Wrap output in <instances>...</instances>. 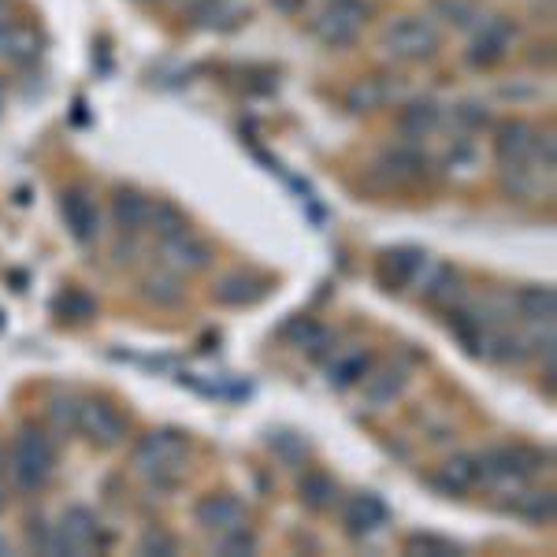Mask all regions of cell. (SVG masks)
I'll use <instances>...</instances> for the list:
<instances>
[{"label":"cell","mask_w":557,"mask_h":557,"mask_svg":"<svg viewBox=\"0 0 557 557\" xmlns=\"http://www.w3.org/2000/svg\"><path fill=\"white\" fill-rule=\"evenodd\" d=\"M26 524H30V528H26V539H30V546H34V550H41V554H56V535H52L49 524H45L41 517H30Z\"/></svg>","instance_id":"obj_38"},{"label":"cell","mask_w":557,"mask_h":557,"mask_svg":"<svg viewBox=\"0 0 557 557\" xmlns=\"http://www.w3.org/2000/svg\"><path fill=\"white\" fill-rule=\"evenodd\" d=\"M138 550H142L145 557H175L179 554V539L171 532H164V528H149V532L142 535Z\"/></svg>","instance_id":"obj_35"},{"label":"cell","mask_w":557,"mask_h":557,"mask_svg":"<svg viewBox=\"0 0 557 557\" xmlns=\"http://www.w3.org/2000/svg\"><path fill=\"white\" fill-rule=\"evenodd\" d=\"M535 142H539V130L528 119H509V123H502V127L494 130V156H498L502 168L539 164L535 160Z\"/></svg>","instance_id":"obj_9"},{"label":"cell","mask_w":557,"mask_h":557,"mask_svg":"<svg viewBox=\"0 0 557 557\" xmlns=\"http://www.w3.org/2000/svg\"><path fill=\"white\" fill-rule=\"evenodd\" d=\"M442 119V108L435 101H409L402 108V119H398V127L409 142H420V138H428L431 130L439 127Z\"/></svg>","instance_id":"obj_25"},{"label":"cell","mask_w":557,"mask_h":557,"mask_svg":"<svg viewBox=\"0 0 557 557\" xmlns=\"http://www.w3.org/2000/svg\"><path fill=\"white\" fill-rule=\"evenodd\" d=\"M4 23H12V15H8V12H4V8H0V26H4Z\"/></svg>","instance_id":"obj_41"},{"label":"cell","mask_w":557,"mask_h":557,"mask_svg":"<svg viewBox=\"0 0 557 557\" xmlns=\"http://www.w3.org/2000/svg\"><path fill=\"white\" fill-rule=\"evenodd\" d=\"M364 383V405L368 409H387L394 405V398H402L405 383H409V372L402 364H383V368H368V376L361 379Z\"/></svg>","instance_id":"obj_17"},{"label":"cell","mask_w":557,"mask_h":557,"mask_svg":"<svg viewBox=\"0 0 557 557\" xmlns=\"http://www.w3.org/2000/svg\"><path fill=\"white\" fill-rule=\"evenodd\" d=\"M56 312L64 316V320H71V324H86V320H93L97 316V301L86 294V290H64L60 298H56Z\"/></svg>","instance_id":"obj_32"},{"label":"cell","mask_w":557,"mask_h":557,"mask_svg":"<svg viewBox=\"0 0 557 557\" xmlns=\"http://www.w3.org/2000/svg\"><path fill=\"white\" fill-rule=\"evenodd\" d=\"M431 8L446 19V23L461 26V30H476L483 23V12L476 0H431Z\"/></svg>","instance_id":"obj_31"},{"label":"cell","mask_w":557,"mask_h":557,"mask_svg":"<svg viewBox=\"0 0 557 557\" xmlns=\"http://www.w3.org/2000/svg\"><path fill=\"white\" fill-rule=\"evenodd\" d=\"M379 171H383L390 182H398V186H413V182L428 179L431 164H428V153H424V149H416V145L409 142V145H398V149L383 153Z\"/></svg>","instance_id":"obj_16"},{"label":"cell","mask_w":557,"mask_h":557,"mask_svg":"<svg viewBox=\"0 0 557 557\" xmlns=\"http://www.w3.org/2000/svg\"><path fill=\"white\" fill-rule=\"evenodd\" d=\"M194 520L208 535H227V532L246 528L249 513L234 494H205L194 506Z\"/></svg>","instance_id":"obj_11"},{"label":"cell","mask_w":557,"mask_h":557,"mask_svg":"<svg viewBox=\"0 0 557 557\" xmlns=\"http://www.w3.org/2000/svg\"><path fill=\"white\" fill-rule=\"evenodd\" d=\"M216 546H220L223 557H242V554H253V550H257V535L249 532V528H238V532L216 535Z\"/></svg>","instance_id":"obj_36"},{"label":"cell","mask_w":557,"mask_h":557,"mask_svg":"<svg viewBox=\"0 0 557 557\" xmlns=\"http://www.w3.org/2000/svg\"><path fill=\"white\" fill-rule=\"evenodd\" d=\"M186 461H190V442L175 428H156L142 435V442L134 446V457H130L134 472L145 476L153 487H175L186 472Z\"/></svg>","instance_id":"obj_1"},{"label":"cell","mask_w":557,"mask_h":557,"mask_svg":"<svg viewBox=\"0 0 557 557\" xmlns=\"http://www.w3.org/2000/svg\"><path fill=\"white\" fill-rule=\"evenodd\" d=\"M517 38V26L502 19V15H494V19H483L476 26V38L468 45V64L472 67H494L506 60L509 45Z\"/></svg>","instance_id":"obj_10"},{"label":"cell","mask_w":557,"mask_h":557,"mask_svg":"<svg viewBox=\"0 0 557 557\" xmlns=\"http://www.w3.org/2000/svg\"><path fill=\"white\" fill-rule=\"evenodd\" d=\"M546 454H539L535 446H494L487 454L476 457L480 465V480L491 483L494 491H517L532 480L535 472L543 468Z\"/></svg>","instance_id":"obj_3"},{"label":"cell","mask_w":557,"mask_h":557,"mask_svg":"<svg viewBox=\"0 0 557 557\" xmlns=\"http://www.w3.org/2000/svg\"><path fill=\"white\" fill-rule=\"evenodd\" d=\"M424 268V253L420 249H387L379 257V279L387 283V290H402L405 283H413Z\"/></svg>","instance_id":"obj_21"},{"label":"cell","mask_w":557,"mask_h":557,"mask_svg":"<svg viewBox=\"0 0 557 557\" xmlns=\"http://www.w3.org/2000/svg\"><path fill=\"white\" fill-rule=\"evenodd\" d=\"M49 416H52V424H56L60 431H71V428H75V420H78V402H75V398H52Z\"/></svg>","instance_id":"obj_39"},{"label":"cell","mask_w":557,"mask_h":557,"mask_svg":"<svg viewBox=\"0 0 557 557\" xmlns=\"http://www.w3.org/2000/svg\"><path fill=\"white\" fill-rule=\"evenodd\" d=\"M286 335L294 338V346H298L301 353H309V357H327V353L335 350L331 327L316 324V320H294V324L286 327Z\"/></svg>","instance_id":"obj_26"},{"label":"cell","mask_w":557,"mask_h":557,"mask_svg":"<svg viewBox=\"0 0 557 557\" xmlns=\"http://www.w3.org/2000/svg\"><path fill=\"white\" fill-rule=\"evenodd\" d=\"M368 368H372V353L368 350H357V346L338 350L335 357H331V364H327V383L338 390H346V387H353V383H361V379L368 376Z\"/></svg>","instance_id":"obj_23"},{"label":"cell","mask_w":557,"mask_h":557,"mask_svg":"<svg viewBox=\"0 0 557 557\" xmlns=\"http://www.w3.org/2000/svg\"><path fill=\"white\" fill-rule=\"evenodd\" d=\"M45 49V38H41L34 26L26 23H4L0 26V64L8 67H30Z\"/></svg>","instance_id":"obj_13"},{"label":"cell","mask_w":557,"mask_h":557,"mask_svg":"<svg viewBox=\"0 0 557 557\" xmlns=\"http://www.w3.org/2000/svg\"><path fill=\"white\" fill-rule=\"evenodd\" d=\"M450 331H454L457 342H461L468 353H476V357H483V350H487V342H491V335H494L491 320H487L483 312L454 309V305H450Z\"/></svg>","instance_id":"obj_20"},{"label":"cell","mask_w":557,"mask_h":557,"mask_svg":"<svg viewBox=\"0 0 557 557\" xmlns=\"http://www.w3.org/2000/svg\"><path fill=\"white\" fill-rule=\"evenodd\" d=\"M75 428L93 442V446H101V450H112L123 442L127 435V424H123V416L112 409V405L104 402V398H90V402H78V420Z\"/></svg>","instance_id":"obj_8"},{"label":"cell","mask_w":557,"mask_h":557,"mask_svg":"<svg viewBox=\"0 0 557 557\" xmlns=\"http://www.w3.org/2000/svg\"><path fill=\"white\" fill-rule=\"evenodd\" d=\"M398 97V86L387 82V78H357L346 93V108H350L353 116H368V112H379V108H387L390 101Z\"/></svg>","instance_id":"obj_19"},{"label":"cell","mask_w":557,"mask_h":557,"mask_svg":"<svg viewBox=\"0 0 557 557\" xmlns=\"http://www.w3.org/2000/svg\"><path fill=\"white\" fill-rule=\"evenodd\" d=\"M8 468H12V480L19 491H26V494L45 491V483H49L52 472H56V446H52V439L45 431L23 428L12 442Z\"/></svg>","instance_id":"obj_2"},{"label":"cell","mask_w":557,"mask_h":557,"mask_svg":"<svg viewBox=\"0 0 557 557\" xmlns=\"http://www.w3.org/2000/svg\"><path fill=\"white\" fill-rule=\"evenodd\" d=\"M149 227H153L160 238H168V234H175V231H186V216L171 205H153V220H149Z\"/></svg>","instance_id":"obj_37"},{"label":"cell","mask_w":557,"mask_h":557,"mask_svg":"<svg viewBox=\"0 0 557 557\" xmlns=\"http://www.w3.org/2000/svg\"><path fill=\"white\" fill-rule=\"evenodd\" d=\"M212 246H208L205 238H197L190 227L186 231H175L168 234V238H160V264L168 268V272H175L182 279V275H197L205 272L208 264H212Z\"/></svg>","instance_id":"obj_6"},{"label":"cell","mask_w":557,"mask_h":557,"mask_svg":"<svg viewBox=\"0 0 557 557\" xmlns=\"http://www.w3.org/2000/svg\"><path fill=\"white\" fill-rule=\"evenodd\" d=\"M12 554V546H8V539H0V557H8Z\"/></svg>","instance_id":"obj_40"},{"label":"cell","mask_w":557,"mask_h":557,"mask_svg":"<svg viewBox=\"0 0 557 557\" xmlns=\"http://www.w3.org/2000/svg\"><path fill=\"white\" fill-rule=\"evenodd\" d=\"M142 294L145 301H153V305H160V309H168V305H179L182 301V286H179V275L175 272H153L142 279Z\"/></svg>","instance_id":"obj_29"},{"label":"cell","mask_w":557,"mask_h":557,"mask_svg":"<svg viewBox=\"0 0 557 557\" xmlns=\"http://www.w3.org/2000/svg\"><path fill=\"white\" fill-rule=\"evenodd\" d=\"M368 15H372L368 0H331L324 12L312 19V34L324 41L327 49H346L361 38Z\"/></svg>","instance_id":"obj_5"},{"label":"cell","mask_w":557,"mask_h":557,"mask_svg":"<svg viewBox=\"0 0 557 557\" xmlns=\"http://www.w3.org/2000/svg\"><path fill=\"white\" fill-rule=\"evenodd\" d=\"M0 506H4V483H0Z\"/></svg>","instance_id":"obj_42"},{"label":"cell","mask_w":557,"mask_h":557,"mask_svg":"<svg viewBox=\"0 0 557 557\" xmlns=\"http://www.w3.org/2000/svg\"><path fill=\"white\" fill-rule=\"evenodd\" d=\"M264 294H268V279H260V275H246V272L223 275L220 283L212 286V298L220 301V305H231V309L257 305Z\"/></svg>","instance_id":"obj_18"},{"label":"cell","mask_w":557,"mask_h":557,"mask_svg":"<svg viewBox=\"0 0 557 557\" xmlns=\"http://www.w3.org/2000/svg\"><path fill=\"white\" fill-rule=\"evenodd\" d=\"M0 104H4V86H0Z\"/></svg>","instance_id":"obj_43"},{"label":"cell","mask_w":557,"mask_h":557,"mask_svg":"<svg viewBox=\"0 0 557 557\" xmlns=\"http://www.w3.org/2000/svg\"><path fill=\"white\" fill-rule=\"evenodd\" d=\"M383 52L398 64H420V60H431L442 45L439 26L424 19V15H405V19H394V23L383 30Z\"/></svg>","instance_id":"obj_4"},{"label":"cell","mask_w":557,"mask_h":557,"mask_svg":"<svg viewBox=\"0 0 557 557\" xmlns=\"http://www.w3.org/2000/svg\"><path fill=\"white\" fill-rule=\"evenodd\" d=\"M52 535H56V554L90 557L93 550H101V524L86 506L64 509V517L52 528Z\"/></svg>","instance_id":"obj_7"},{"label":"cell","mask_w":557,"mask_h":557,"mask_svg":"<svg viewBox=\"0 0 557 557\" xmlns=\"http://www.w3.org/2000/svg\"><path fill=\"white\" fill-rule=\"evenodd\" d=\"M190 4H205V0H190Z\"/></svg>","instance_id":"obj_44"},{"label":"cell","mask_w":557,"mask_h":557,"mask_svg":"<svg viewBox=\"0 0 557 557\" xmlns=\"http://www.w3.org/2000/svg\"><path fill=\"white\" fill-rule=\"evenodd\" d=\"M405 554L413 557H461V546L454 539H446V535H435V532H416L405 539Z\"/></svg>","instance_id":"obj_30"},{"label":"cell","mask_w":557,"mask_h":557,"mask_svg":"<svg viewBox=\"0 0 557 557\" xmlns=\"http://www.w3.org/2000/svg\"><path fill=\"white\" fill-rule=\"evenodd\" d=\"M272 450L279 457H283L286 465H301L305 461V454H309V442L301 439L298 431H272Z\"/></svg>","instance_id":"obj_34"},{"label":"cell","mask_w":557,"mask_h":557,"mask_svg":"<svg viewBox=\"0 0 557 557\" xmlns=\"http://www.w3.org/2000/svg\"><path fill=\"white\" fill-rule=\"evenodd\" d=\"M517 309L524 320H532V324H554L557 316V294L554 286H524L517 290Z\"/></svg>","instance_id":"obj_24"},{"label":"cell","mask_w":557,"mask_h":557,"mask_svg":"<svg viewBox=\"0 0 557 557\" xmlns=\"http://www.w3.org/2000/svg\"><path fill=\"white\" fill-rule=\"evenodd\" d=\"M457 294H461V279H457L454 268H435V275L424 286V298L431 305H454Z\"/></svg>","instance_id":"obj_33"},{"label":"cell","mask_w":557,"mask_h":557,"mask_svg":"<svg viewBox=\"0 0 557 557\" xmlns=\"http://www.w3.org/2000/svg\"><path fill=\"white\" fill-rule=\"evenodd\" d=\"M387 506H383V498L372 491L364 494H353L350 502H346V513H342V524H346V532L353 539H364V535H376L383 524H387Z\"/></svg>","instance_id":"obj_15"},{"label":"cell","mask_w":557,"mask_h":557,"mask_svg":"<svg viewBox=\"0 0 557 557\" xmlns=\"http://www.w3.org/2000/svg\"><path fill=\"white\" fill-rule=\"evenodd\" d=\"M502 509H506L509 517L517 520H528V524H550L557 513V498L550 487H517V491H509V498L502 502Z\"/></svg>","instance_id":"obj_14"},{"label":"cell","mask_w":557,"mask_h":557,"mask_svg":"<svg viewBox=\"0 0 557 557\" xmlns=\"http://www.w3.org/2000/svg\"><path fill=\"white\" fill-rule=\"evenodd\" d=\"M435 483H439L442 491H450V494L472 491V487L480 483V465H476V457H465V454L450 457V461L439 468Z\"/></svg>","instance_id":"obj_28"},{"label":"cell","mask_w":557,"mask_h":557,"mask_svg":"<svg viewBox=\"0 0 557 557\" xmlns=\"http://www.w3.org/2000/svg\"><path fill=\"white\" fill-rule=\"evenodd\" d=\"M112 216H116V223L127 234H138L153 220V201L145 194H138V190H116V197H112Z\"/></svg>","instance_id":"obj_22"},{"label":"cell","mask_w":557,"mask_h":557,"mask_svg":"<svg viewBox=\"0 0 557 557\" xmlns=\"http://www.w3.org/2000/svg\"><path fill=\"white\" fill-rule=\"evenodd\" d=\"M301 506L312 509V513H327V509L338 502V483L327 476V472H305L298 483Z\"/></svg>","instance_id":"obj_27"},{"label":"cell","mask_w":557,"mask_h":557,"mask_svg":"<svg viewBox=\"0 0 557 557\" xmlns=\"http://www.w3.org/2000/svg\"><path fill=\"white\" fill-rule=\"evenodd\" d=\"M60 212H64L71 238L82 242V246H90L93 238L101 234V212H97V205H93V197L86 190H78V186L75 190H64L60 194Z\"/></svg>","instance_id":"obj_12"}]
</instances>
